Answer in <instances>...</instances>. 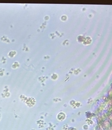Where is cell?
<instances>
[{
  "instance_id": "obj_1",
  "label": "cell",
  "mask_w": 112,
  "mask_h": 130,
  "mask_svg": "<svg viewBox=\"0 0 112 130\" xmlns=\"http://www.w3.org/2000/svg\"><path fill=\"white\" fill-rule=\"evenodd\" d=\"M16 53L15 52L11 51L9 53V56L11 57H13L15 55H16Z\"/></svg>"
}]
</instances>
